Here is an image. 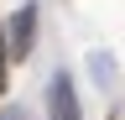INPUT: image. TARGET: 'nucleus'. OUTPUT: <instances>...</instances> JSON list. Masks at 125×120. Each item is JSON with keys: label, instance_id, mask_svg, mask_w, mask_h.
I'll list each match as a JSON object with an SVG mask.
<instances>
[{"label": "nucleus", "instance_id": "nucleus-1", "mask_svg": "<svg viewBox=\"0 0 125 120\" xmlns=\"http://www.w3.org/2000/svg\"><path fill=\"white\" fill-rule=\"evenodd\" d=\"M47 120H83V110H78V94H73V78H68V73H57V78H52V94H47Z\"/></svg>", "mask_w": 125, "mask_h": 120}, {"label": "nucleus", "instance_id": "nucleus-5", "mask_svg": "<svg viewBox=\"0 0 125 120\" xmlns=\"http://www.w3.org/2000/svg\"><path fill=\"white\" fill-rule=\"evenodd\" d=\"M0 57H5V32H0Z\"/></svg>", "mask_w": 125, "mask_h": 120}, {"label": "nucleus", "instance_id": "nucleus-2", "mask_svg": "<svg viewBox=\"0 0 125 120\" xmlns=\"http://www.w3.org/2000/svg\"><path fill=\"white\" fill-rule=\"evenodd\" d=\"M31 37H37V5H21L16 21H10V37H5V57H26Z\"/></svg>", "mask_w": 125, "mask_h": 120}, {"label": "nucleus", "instance_id": "nucleus-4", "mask_svg": "<svg viewBox=\"0 0 125 120\" xmlns=\"http://www.w3.org/2000/svg\"><path fill=\"white\" fill-rule=\"evenodd\" d=\"M0 94H5V57H0Z\"/></svg>", "mask_w": 125, "mask_h": 120}, {"label": "nucleus", "instance_id": "nucleus-3", "mask_svg": "<svg viewBox=\"0 0 125 120\" xmlns=\"http://www.w3.org/2000/svg\"><path fill=\"white\" fill-rule=\"evenodd\" d=\"M0 120H26V115L21 110H0Z\"/></svg>", "mask_w": 125, "mask_h": 120}]
</instances>
